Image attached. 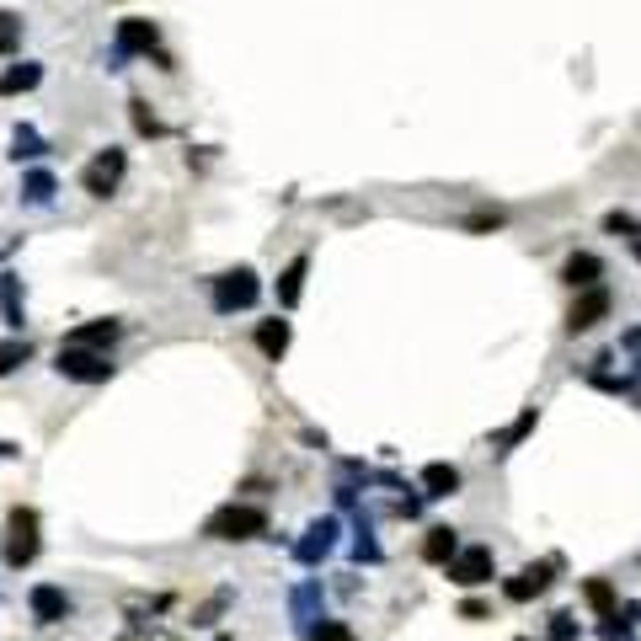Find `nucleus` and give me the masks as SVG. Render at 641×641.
<instances>
[{"label": "nucleus", "instance_id": "obj_1", "mask_svg": "<svg viewBox=\"0 0 641 641\" xmlns=\"http://www.w3.org/2000/svg\"><path fill=\"white\" fill-rule=\"evenodd\" d=\"M203 535L209 540H257V535H268V513L252 503H225L220 513H209Z\"/></svg>", "mask_w": 641, "mask_h": 641}, {"label": "nucleus", "instance_id": "obj_2", "mask_svg": "<svg viewBox=\"0 0 641 641\" xmlns=\"http://www.w3.org/2000/svg\"><path fill=\"white\" fill-rule=\"evenodd\" d=\"M257 294H262V284H257V273H252V268H230V273L214 278V310H220V316L252 310V305H257Z\"/></svg>", "mask_w": 641, "mask_h": 641}, {"label": "nucleus", "instance_id": "obj_3", "mask_svg": "<svg viewBox=\"0 0 641 641\" xmlns=\"http://www.w3.org/2000/svg\"><path fill=\"white\" fill-rule=\"evenodd\" d=\"M54 369L65 374V380H81V385L113 380V364H107V353H91V348H59Z\"/></svg>", "mask_w": 641, "mask_h": 641}, {"label": "nucleus", "instance_id": "obj_4", "mask_svg": "<svg viewBox=\"0 0 641 641\" xmlns=\"http://www.w3.org/2000/svg\"><path fill=\"white\" fill-rule=\"evenodd\" d=\"M38 556V513L33 508H11V540H6V561L11 567H33Z\"/></svg>", "mask_w": 641, "mask_h": 641}, {"label": "nucleus", "instance_id": "obj_5", "mask_svg": "<svg viewBox=\"0 0 641 641\" xmlns=\"http://www.w3.org/2000/svg\"><path fill=\"white\" fill-rule=\"evenodd\" d=\"M449 567V583H460V588H481V583H492V572H497V561L487 545H471V551H455L444 561Z\"/></svg>", "mask_w": 641, "mask_h": 641}, {"label": "nucleus", "instance_id": "obj_6", "mask_svg": "<svg viewBox=\"0 0 641 641\" xmlns=\"http://www.w3.org/2000/svg\"><path fill=\"white\" fill-rule=\"evenodd\" d=\"M123 171H129V155H123V150H102L97 161L81 171V187H86L91 198H107V193H118Z\"/></svg>", "mask_w": 641, "mask_h": 641}, {"label": "nucleus", "instance_id": "obj_7", "mask_svg": "<svg viewBox=\"0 0 641 641\" xmlns=\"http://www.w3.org/2000/svg\"><path fill=\"white\" fill-rule=\"evenodd\" d=\"M609 305H615V294H609L604 284L583 289V294H577V305L567 310V332L577 337V332H588V326H599V321L609 316Z\"/></svg>", "mask_w": 641, "mask_h": 641}, {"label": "nucleus", "instance_id": "obj_8", "mask_svg": "<svg viewBox=\"0 0 641 641\" xmlns=\"http://www.w3.org/2000/svg\"><path fill=\"white\" fill-rule=\"evenodd\" d=\"M123 54H161V33H155V22H139V17L118 22V59Z\"/></svg>", "mask_w": 641, "mask_h": 641}, {"label": "nucleus", "instance_id": "obj_9", "mask_svg": "<svg viewBox=\"0 0 641 641\" xmlns=\"http://www.w3.org/2000/svg\"><path fill=\"white\" fill-rule=\"evenodd\" d=\"M551 588V561H535V567H524L519 577H508L503 583V593L513 604H529V599H540V593Z\"/></svg>", "mask_w": 641, "mask_h": 641}, {"label": "nucleus", "instance_id": "obj_10", "mask_svg": "<svg viewBox=\"0 0 641 641\" xmlns=\"http://www.w3.org/2000/svg\"><path fill=\"white\" fill-rule=\"evenodd\" d=\"M27 604H33V620H38V625H59V620L70 615L65 588H54V583H38V588H33V599H27Z\"/></svg>", "mask_w": 641, "mask_h": 641}, {"label": "nucleus", "instance_id": "obj_11", "mask_svg": "<svg viewBox=\"0 0 641 641\" xmlns=\"http://www.w3.org/2000/svg\"><path fill=\"white\" fill-rule=\"evenodd\" d=\"M118 337H123V321H86V326H75V332H70L65 348H91V353H97V348H113Z\"/></svg>", "mask_w": 641, "mask_h": 641}, {"label": "nucleus", "instance_id": "obj_12", "mask_svg": "<svg viewBox=\"0 0 641 641\" xmlns=\"http://www.w3.org/2000/svg\"><path fill=\"white\" fill-rule=\"evenodd\" d=\"M599 273H604V262L593 252H572L567 268H561V278H567L572 289H593V284H599Z\"/></svg>", "mask_w": 641, "mask_h": 641}, {"label": "nucleus", "instance_id": "obj_13", "mask_svg": "<svg viewBox=\"0 0 641 641\" xmlns=\"http://www.w3.org/2000/svg\"><path fill=\"white\" fill-rule=\"evenodd\" d=\"M422 492H428V497H455L460 492V471H455V465H444V460H433L428 471H422Z\"/></svg>", "mask_w": 641, "mask_h": 641}, {"label": "nucleus", "instance_id": "obj_14", "mask_svg": "<svg viewBox=\"0 0 641 641\" xmlns=\"http://www.w3.org/2000/svg\"><path fill=\"white\" fill-rule=\"evenodd\" d=\"M305 273H310V257H294L284 273H278V305H300V289H305Z\"/></svg>", "mask_w": 641, "mask_h": 641}, {"label": "nucleus", "instance_id": "obj_15", "mask_svg": "<svg viewBox=\"0 0 641 641\" xmlns=\"http://www.w3.org/2000/svg\"><path fill=\"white\" fill-rule=\"evenodd\" d=\"M455 551H460V535H455L449 524H433L428 540H422V556H428V561H449Z\"/></svg>", "mask_w": 641, "mask_h": 641}, {"label": "nucleus", "instance_id": "obj_16", "mask_svg": "<svg viewBox=\"0 0 641 641\" xmlns=\"http://www.w3.org/2000/svg\"><path fill=\"white\" fill-rule=\"evenodd\" d=\"M257 348L278 364V358L289 353V321H262V326H257Z\"/></svg>", "mask_w": 641, "mask_h": 641}, {"label": "nucleus", "instance_id": "obj_17", "mask_svg": "<svg viewBox=\"0 0 641 641\" xmlns=\"http://www.w3.org/2000/svg\"><path fill=\"white\" fill-rule=\"evenodd\" d=\"M332 535H337V524H332V519L310 524V535L300 540V551H294V556H300V561H316V556H326V551H332Z\"/></svg>", "mask_w": 641, "mask_h": 641}, {"label": "nucleus", "instance_id": "obj_18", "mask_svg": "<svg viewBox=\"0 0 641 641\" xmlns=\"http://www.w3.org/2000/svg\"><path fill=\"white\" fill-rule=\"evenodd\" d=\"M43 81V65H17L0 75V97H17V91H33Z\"/></svg>", "mask_w": 641, "mask_h": 641}, {"label": "nucleus", "instance_id": "obj_19", "mask_svg": "<svg viewBox=\"0 0 641 641\" xmlns=\"http://www.w3.org/2000/svg\"><path fill=\"white\" fill-rule=\"evenodd\" d=\"M27 358H33V348H27V337H0V374L22 369Z\"/></svg>", "mask_w": 641, "mask_h": 641}, {"label": "nucleus", "instance_id": "obj_20", "mask_svg": "<svg viewBox=\"0 0 641 641\" xmlns=\"http://www.w3.org/2000/svg\"><path fill=\"white\" fill-rule=\"evenodd\" d=\"M583 593H588V604L599 609V615H615V588H609L604 577H588V583H583Z\"/></svg>", "mask_w": 641, "mask_h": 641}, {"label": "nucleus", "instance_id": "obj_21", "mask_svg": "<svg viewBox=\"0 0 641 641\" xmlns=\"http://www.w3.org/2000/svg\"><path fill=\"white\" fill-rule=\"evenodd\" d=\"M17 43H22V17L17 11H0V59L17 49Z\"/></svg>", "mask_w": 641, "mask_h": 641}, {"label": "nucleus", "instance_id": "obj_22", "mask_svg": "<svg viewBox=\"0 0 641 641\" xmlns=\"http://www.w3.org/2000/svg\"><path fill=\"white\" fill-rule=\"evenodd\" d=\"M0 305H6L11 326H22V300H17V278H11V273H0Z\"/></svg>", "mask_w": 641, "mask_h": 641}, {"label": "nucleus", "instance_id": "obj_23", "mask_svg": "<svg viewBox=\"0 0 641 641\" xmlns=\"http://www.w3.org/2000/svg\"><path fill=\"white\" fill-rule=\"evenodd\" d=\"M22 193H27V203H49L54 198V177L49 171H33V177L22 182Z\"/></svg>", "mask_w": 641, "mask_h": 641}, {"label": "nucleus", "instance_id": "obj_24", "mask_svg": "<svg viewBox=\"0 0 641 641\" xmlns=\"http://www.w3.org/2000/svg\"><path fill=\"white\" fill-rule=\"evenodd\" d=\"M11 155H17V161H38V155H43V139H38L33 129H17V139H11Z\"/></svg>", "mask_w": 641, "mask_h": 641}, {"label": "nucleus", "instance_id": "obj_25", "mask_svg": "<svg viewBox=\"0 0 641 641\" xmlns=\"http://www.w3.org/2000/svg\"><path fill=\"white\" fill-rule=\"evenodd\" d=\"M310 641H358V636H353V625H342V620H321Z\"/></svg>", "mask_w": 641, "mask_h": 641}, {"label": "nucleus", "instance_id": "obj_26", "mask_svg": "<svg viewBox=\"0 0 641 641\" xmlns=\"http://www.w3.org/2000/svg\"><path fill=\"white\" fill-rule=\"evenodd\" d=\"M129 107H134V129H139V134H161V123L150 118V107H145V102H129Z\"/></svg>", "mask_w": 641, "mask_h": 641}, {"label": "nucleus", "instance_id": "obj_27", "mask_svg": "<svg viewBox=\"0 0 641 641\" xmlns=\"http://www.w3.org/2000/svg\"><path fill=\"white\" fill-rule=\"evenodd\" d=\"M529 428H535V412H524L519 422H513V433H508V439H503V444H519V439H524V433H529Z\"/></svg>", "mask_w": 641, "mask_h": 641}, {"label": "nucleus", "instance_id": "obj_28", "mask_svg": "<svg viewBox=\"0 0 641 641\" xmlns=\"http://www.w3.org/2000/svg\"><path fill=\"white\" fill-rule=\"evenodd\" d=\"M551 631H556V641H572V615H556Z\"/></svg>", "mask_w": 641, "mask_h": 641}, {"label": "nucleus", "instance_id": "obj_29", "mask_svg": "<svg viewBox=\"0 0 641 641\" xmlns=\"http://www.w3.org/2000/svg\"><path fill=\"white\" fill-rule=\"evenodd\" d=\"M636 257H641V230H636Z\"/></svg>", "mask_w": 641, "mask_h": 641}, {"label": "nucleus", "instance_id": "obj_30", "mask_svg": "<svg viewBox=\"0 0 641 641\" xmlns=\"http://www.w3.org/2000/svg\"><path fill=\"white\" fill-rule=\"evenodd\" d=\"M519 641H529V636H519Z\"/></svg>", "mask_w": 641, "mask_h": 641}]
</instances>
